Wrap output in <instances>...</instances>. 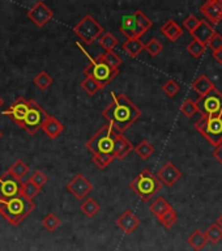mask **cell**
I'll use <instances>...</instances> for the list:
<instances>
[{
    "label": "cell",
    "instance_id": "74e56055",
    "mask_svg": "<svg viewBox=\"0 0 222 251\" xmlns=\"http://www.w3.org/2000/svg\"><path fill=\"white\" fill-rule=\"evenodd\" d=\"M180 113L183 114L184 117L192 118L195 114L199 113V109H197V106H196V102L188 98V100H186V101L180 105Z\"/></svg>",
    "mask_w": 222,
    "mask_h": 251
},
{
    "label": "cell",
    "instance_id": "60d3db41",
    "mask_svg": "<svg viewBox=\"0 0 222 251\" xmlns=\"http://www.w3.org/2000/svg\"><path fill=\"white\" fill-rule=\"evenodd\" d=\"M29 180H30L33 184H35L38 188H42L43 186L49 182V176H47L43 172H41V170H35V172L31 174L30 178H29Z\"/></svg>",
    "mask_w": 222,
    "mask_h": 251
},
{
    "label": "cell",
    "instance_id": "ab89813d",
    "mask_svg": "<svg viewBox=\"0 0 222 251\" xmlns=\"http://www.w3.org/2000/svg\"><path fill=\"white\" fill-rule=\"evenodd\" d=\"M81 88L82 90L85 92L86 94H89V96H94L96 93H98L101 88L98 86V84L94 80H92L90 77H85L81 81Z\"/></svg>",
    "mask_w": 222,
    "mask_h": 251
},
{
    "label": "cell",
    "instance_id": "484cf974",
    "mask_svg": "<svg viewBox=\"0 0 222 251\" xmlns=\"http://www.w3.org/2000/svg\"><path fill=\"white\" fill-rule=\"evenodd\" d=\"M80 209L88 217H94L99 212V209H101V205H99V203L94 198H86L81 203V205H80Z\"/></svg>",
    "mask_w": 222,
    "mask_h": 251
},
{
    "label": "cell",
    "instance_id": "4fadbf2b",
    "mask_svg": "<svg viewBox=\"0 0 222 251\" xmlns=\"http://www.w3.org/2000/svg\"><path fill=\"white\" fill-rule=\"evenodd\" d=\"M27 17L33 24H35L38 27H43L52 17H54V12L51 11L50 8L47 7L46 3L43 1H37L33 7L27 11Z\"/></svg>",
    "mask_w": 222,
    "mask_h": 251
},
{
    "label": "cell",
    "instance_id": "b9f144b4",
    "mask_svg": "<svg viewBox=\"0 0 222 251\" xmlns=\"http://www.w3.org/2000/svg\"><path fill=\"white\" fill-rule=\"evenodd\" d=\"M200 21H201V20L197 19L195 15H188L187 17H186V20L183 21L184 29H186L190 34H192V33L196 30V27L199 26Z\"/></svg>",
    "mask_w": 222,
    "mask_h": 251
},
{
    "label": "cell",
    "instance_id": "9a60e30c",
    "mask_svg": "<svg viewBox=\"0 0 222 251\" xmlns=\"http://www.w3.org/2000/svg\"><path fill=\"white\" fill-rule=\"evenodd\" d=\"M156 176L157 178L160 179L161 183L165 184V186H168V187H172V186H174V184L182 178V172H180L179 169L176 168L173 162L169 161V162H166V164L158 170V173H157Z\"/></svg>",
    "mask_w": 222,
    "mask_h": 251
},
{
    "label": "cell",
    "instance_id": "f35d334b",
    "mask_svg": "<svg viewBox=\"0 0 222 251\" xmlns=\"http://www.w3.org/2000/svg\"><path fill=\"white\" fill-rule=\"evenodd\" d=\"M179 90H180V86L179 84L175 81V80H168V81L165 82L164 85H162V92H164L168 97L173 98V97H175L176 94L179 93Z\"/></svg>",
    "mask_w": 222,
    "mask_h": 251
},
{
    "label": "cell",
    "instance_id": "cb8c5ba5",
    "mask_svg": "<svg viewBox=\"0 0 222 251\" xmlns=\"http://www.w3.org/2000/svg\"><path fill=\"white\" fill-rule=\"evenodd\" d=\"M30 168H29V165L25 164L23 160H16L13 164L8 168V172L11 173L12 176H15L16 179H19L23 182V178L26 176V174L29 173Z\"/></svg>",
    "mask_w": 222,
    "mask_h": 251
},
{
    "label": "cell",
    "instance_id": "2e32d148",
    "mask_svg": "<svg viewBox=\"0 0 222 251\" xmlns=\"http://www.w3.org/2000/svg\"><path fill=\"white\" fill-rule=\"evenodd\" d=\"M200 13L209 21L211 25H216L222 21V0H209L200 7Z\"/></svg>",
    "mask_w": 222,
    "mask_h": 251
},
{
    "label": "cell",
    "instance_id": "8fae6325",
    "mask_svg": "<svg viewBox=\"0 0 222 251\" xmlns=\"http://www.w3.org/2000/svg\"><path fill=\"white\" fill-rule=\"evenodd\" d=\"M67 190L78 200H84L93 190V184L84 174L78 173L67 183Z\"/></svg>",
    "mask_w": 222,
    "mask_h": 251
},
{
    "label": "cell",
    "instance_id": "f907efd6",
    "mask_svg": "<svg viewBox=\"0 0 222 251\" xmlns=\"http://www.w3.org/2000/svg\"><path fill=\"white\" fill-rule=\"evenodd\" d=\"M1 137H3V132L0 131V139H1Z\"/></svg>",
    "mask_w": 222,
    "mask_h": 251
},
{
    "label": "cell",
    "instance_id": "1f68e13d",
    "mask_svg": "<svg viewBox=\"0 0 222 251\" xmlns=\"http://www.w3.org/2000/svg\"><path fill=\"white\" fill-rule=\"evenodd\" d=\"M39 191H41V188H38L35 184L31 183L29 179L23 182V184H21V195H23L24 198H26L27 200H31V201H33V199L38 195Z\"/></svg>",
    "mask_w": 222,
    "mask_h": 251
},
{
    "label": "cell",
    "instance_id": "f6af8a7d",
    "mask_svg": "<svg viewBox=\"0 0 222 251\" xmlns=\"http://www.w3.org/2000/svg\"><path fill=\"white\" fill-rule=\"evenodd\" d=\"M207 46H209L213 50V52L215 51H219V50H222V35L220 34L219 31H215V34L212 35V38L209 39V42H208Z\"/></svg>",
    "mask_w": 222,
    "mask_h": 251
},
{
    "label": "cell",
    "instance_id": "603a6c76",
    "mask_svg": "<svg viewBox=\"0 0 222 251\" xmlns=\"http://www.w3.org/2000/svg\"><path fill=\"white\" fill-rule=\"evenodd\" d=\"M213 88H215L213 82H212L205 75L199 76V77L194 81V84H192V89L195 90L200 97H203V96H205L207 93H209Z\"/></svg>",
    "mask_w": 222,
    "mask_h": 251
},
{
    "label": "cell",
    "instance_id": "ee69618b",
    "mask_svg": "<svg viewBox=\"0 0 222 251\" xmlns=\"http://www.w3.org/2000/svg\"><path fill=\"white\" fill-rule=\"evenodd\" d=\"M92 161H93V164L98 169H106L113 162L114 158L110 156H93L92 157Z\"/></svg>",
    "mask_w": 222,
    "mask_h": 251
},
{
    "label": "cell",
    "instance_id": "d6a6232c",
    "mask_svg": "<svg viewBox=\"0 0 222 251\" xmlns=\"http://www.w3.org/2000/svg\"><path fill=\"white\" fill-rule=\"evenodd\" d=\"M170 207V204L166 201V199L165 198H162V196H160V198H157L154 201H153L150 205H149V209H150V212H152L153 215L156 216L157 219L160 217L162 213H164L168 208Z\"/></svg>",
    "mask_w": 222,
    "mask_h": 251
},
{
    "label": "cell",
    "instance_id": "bcb514c9",
    "mask_svg": "<svg viewBox=\"0 0 222 251\" xmlns=\"http://www.w3.org/2000/svg\"><path fill=\"white\" fill-rule=\"evenodd\" d=\"M213 156L216 157V160L219 161L220 164H222V144L216 147L215 152H213Z\"/></svg>",
    "mask_w": 222,
    "mask_h": 251
},
{
    "label": "cell",
    "instance_id": "d4e9b609",
    "mask_svg": "<svg viewBox=\"0 0 222 251\" xmlns=\"http://www.w3.org/2000/svg\"><path fill=\"white\" fill-rule=\"evenodd\" d=\"M188 245L195 251H201L208 243V239L201 230H195L187 238Z\"/></svg>",
    "mask_w": 222,
    "mask_h": 251
},
{
    "label": "cell",
    "instance_id": "ac0fdd59",
    "mask_svg": "<svg viewBox=\"0 0 222 251\" xmlns=\"http://www.w3.org/2000/svg\"><path fill=\"white\" fill-rule=\"evenodd\" d=\"M133 151V145L127 137H124L122 133H117L115 137V144H114V158L117 160H124L129 153Z\"/></svg>",
    "mask_w": 222,
    "mask_h": 251
},
{
    "label": "cell",
    "instance_id": "5b68a950",
    "mask_svg": "<svg viewBox=\"0 0 222 251\" xmlns=\"http://www.w3.org/2000/svg\"><path fill=\"white\" fill-rule=\"evenodd\" d=\"M118 74H119V70L111 68L103 60L102 54L96 56V58L89 56V64L84 68L85 77H90L92 80H94L101 89L109 85L110 82L114 80V77H117Z\"/></svg>",
    "mask_w": 222,
    "mask_h": 251
},
{
    "label": "cell",
    "instance_id": "5bb4252c",
    "mask_svg": "<svg viewBox=\"0 0 222 251\" xmlns=\"http://www.w3.org/2000/svg\"><path fill=\"white\" fill-rule=\"evenodd\" d=\"M121 33L124 35L127 39H140L141 37L147 33V30H144V29L141 27L140 24L137 23L135 15L132 13V15L124 16V17H123L121 25Z\"/></svg>",
    "mask_w": 222,
    "mask_h": 251
},
{
    "label": "cell",
    "instance_id": "8d00e7d4",
    "mask_svg": "<svg viewBox=\"0 0 222 251\" xmlns=\"http://www.w3.org/2000/svg\"><path fill=\"white\" fill-rule=\"evenodd\" d=\"M102 58L111 68H115V70H119V67L123 63L122 58L115 51H106L105 54H102Z\"/></svg>",
    "mask_w": 222,
    "mask_h": 251
},
{
    "label": "cell",
    "instance_id": "4316f807",
    "mask_svg": "<svg viewBox=\"0 0 222 251\" xmlns=\"http://www.w3.org/2000/svg\"><path fill=\"white\" fill-rule=\"evenodd\" d=\"M118 38L111 33V31H105L102 33V35L98 38V43L101 45L102 49H105L106 51H114V49L118 46Z\"/></svg>",
    "mask_w": 222,
    "mask_h": 251
},
{
    "label": "cell",
    "instance_id": "7c38bea8",
    "mask_svg": "<svg viewBox=\"0 0 222 251\" xmlns=\"http://www.w3.org/2000/svg\"><path fill=\"white\" fill-rule=\"evenodd\" d=\"M27 111H29V100L24 97H17L15 102L7 110H4L3 115H7L8 118H11L16 125L21 127Z\"/></svg>",
    "mask_w": 222,
    "mask_h": 251
},
{
    "label": "cell",
    "instance_id": "ffe728a7",
    "mask_svg": "<svg viewBox=\"0 0 222 251\" xmlns=\"http://www.w3.org/2000/svg\"><path fill=\"white\" fill-rule=\"evenodd\" d=\"M215 34V29L208 21H200L199 26L196 27V30L192 33V37L196 41H199L203 45H208L209 39L212 38V35Z\"/></svg>",
    "mask_w": 222,
    "mask_h": 251
},
{
    "label": "cell",
    "instance_id": "7bdbcfd3",
    "mask_svg": "<svg viewBox=\"0 0 222 251\" xmlns=\"http://www.w3.org/2000/svg\"><path fill=\"white\" fill-rule=\"evenodd\" d=\"M133 15H135V17H136V20H137V23L140 24L141 27H143L144 30L148 31L149 29L152 27V25H153L152 20L148 19V17H147V16H145L144 13H143V11H140V9H137V11L133 12Z\"/></svg>",
    "mask_w": 222,
    "mask_h": 251
},
{
    "label": "cell",
    "instance_id": "836d02e7",
    "mask_svg": "<svg viewBox=\"0 0 222 251\" xmlns=\"http://www.w3.org/2000/svg\"><path fill=\"white\" fill-rule=\"evenodd\" d=\"M205 50H207V45H203V43L196 41V39H192L191 42L187 45V51L195 59L201 58V55L205 52Z\"/></svg>",
    "mask_w": 222,
    "mask_h": 251
},
{
    "label": "cell",
    "instance_id": "9c48e42d",
    "mask_svg": "<svg viewBox=\"0 0 222 251\" xmlns=\"http://www.w3.org/2000/svg\"><path fill=\"white\" fill-rule=\"evenodd\" d=\"M196 106L201 115H222V93L215 86L196 101Z\"/></svg>",
    "mask_w": 222,
    "mask_h": 251
},
{
    "label": "cell",
    "instance_id": "f1b7e54d",
    "mask_svg": "<svg viewBox=\"0 0 222 251\" xmlns=\"http://www.w3.org/2000/svg\"><path fill=\"white\" fill-rule=\"evenodd\" d=\"M133 151L141 160H148L149 157L154 153V147L148 140H141L136 147H133Z\"/></svg>",
    "mask_w": 222,
    "mask_h": 251
},
{
    "label": "cell",
    "instance_id": "7dc6e473",
    "mask_svg": "<svg viewBox=\"0 0 222 251\" xmlns=\"http://www.w3.org/2000/svg\"><path fill=\"white\" fill-rule=\"evenodd\" d=\"M212 56L216 59V62L220 63V64H222V50H219V51H215V52H212Z\"/></svg>",
    "mask_w": 222,
    "mask_h": 251
},
{
    "label": "cell",
    "instance_id": "681fc988",
    "mask_svg": "<svg viewBox=\"0 0 222 251\" xmlns=\"http://www.w3.org/2000/svg\"><path fill=\"white\" fill-rule=\"evenodd\" d=\"M4 105V100L1 97H0V107H1V106Z\"/></svg>",
    "mask_w": 222,
    "mask_h": 251
},
{
    "label": "cell",
    "instance_id": "44dd1931",
    "mask_svg": "<svg viewBox=\"0 0 222 251\" xmlns=\"http://www.w3.org/2000/svg\"><path fill=\"white\" fill-rule=\"evenodd\" d=\"M161 31H162V34H164L166 38L173 41V42L178 41V39L182 37V34H183L182 27H180L174 20H168V21L161 26Z\"/></svg>",
    "mask_w": 222,
    "mask_h": 251
},
{
    "label": "cell",
    "instance_id": "30bf717a",
    "mask_svg": "<svg viewBox=\"0 0 222 251\" xmlns=\"http://www.w3.org/2000/svg\"><path fill=\"white\" fill-rule=\"evenodd\" d=\"M21 184L23 182L16 179L8 170L3 173L0 176V199L7 200L21 195Z\"/></svg>",
    "mask_w": 222,
    "mask_h": 251
},
{
    "label": "cell",
    "instance_id": "7402d4cb",
    "mask_svg": "<svg viewBox=\"0 0 222 251\" xmlns=\"http://www.w3.org/2000/svg\"><path fill=\"white\" fill-rule=\"evenodd\" d=\"M122 49L131 58H137L144 50V43L139 38L125 39V42H123V45H122Z\"/></svg>",
    "mask_w": 222,
    "mask_h": 251
},
{
    "label": "cell",
    "instance_id": "ba28073f",
    "mask_svg": "<svg viewBox=\"0 0 222 251\" xmlns=\"http://www.w3.org/2000/svg\"><path fill=\"white\" fill-rule=\"evenodd\" d=\"M49 114L37 103L34 100H29V111H27L26 117L24 119L21 128H24L27 133L35 135L41 129V126L45 122Z\"/></svg>",
    "mask_w": 222,
    "mask_h": 251
},
{
    "label": "cell",
    "instance_id": "d6986e66",
    "mask_svg": "<svg viewBox=\"0 0 222 251\" xmlns=\"http://www.w3.org/2000/svg\"><path fill=\"white\" fill-rule=\"evenodd\" d=\"M41 129L50 139L54 140V139H56L64 131V126L62 125V122L59 121V119H56V118L49 114L46 119H45V122L42 123V126H41Z\"/></svg>",
    "mask_w": 222,
    "mask_h": 251
},
{
    "label": "cell",
    "instance_id": "c3c4849f",
    "mask_svg": "<svg viewBox=\"0 0 222 251\" xmlns=\"http://www.w3.org/2000/svg\"><path fill=\"white\" fill-rule=\"evenodd\" d=\"M216 224H217V225H220V226L222 227V215L220 216L219 219H217V221H216Z\"/></svg>",
    "mask_w": 222,
    "mask_h": 251
},
{
    "label": "cell",
    "instance_id": "d590c367",
    "mask_svg": "<svg viewBox=\"0 0 222 251\" xmlns=\"http://www.w3.org/2000/svg\"><path fill=\"white\" fill-rule=\"evenodd\" d=\"M144 50L148 52L150 56H157V55H160L161 52H162V50H164V46H162V43L158 41L157 38H152L149 39L148 42L144 43Z\"/></svg>",
    "mask_w": 222,
    "mask_h": 251
},
{
    "label": "cell",
    "instance_id": "f546056e",
    "mask_svg": "<svg viewBox=\"0 0 222 251\" xmlns=\"http://www.w3.org/2000/svg\"><path fill=\"white\" fill-rule=\"evenodd\" d=\"M52 77H51L50 75H49V72H46V71H42V72H39L38 75H35V77L33 78V82L35 84V86L37 88H39L41 90H46L49 89L51 86V84H52Z\"/></svg>",
    "mask_w": 222,
    "mask_h": 251
},
{
    "label": "cell",
    "instance_id": "e0dca14e",
    "mask_svg": "<svg viewBox=\"0 0 222 251\" xmlns=\"http://www.w3.org/2000/svg\"><path fill=\"white\" fill-rule=\"evenodd\" d=\"M140 225V220L132 211H124L117 220V226L124 231L125 234H131Z\"/></svg>",
    "mask_w": 222,
    "mask_h": 251
},
{
    "label": "cell",
    "instance_id": "3957f363",
    "mask_svg": "<svg viewBox=\"0 0 222 251\" xmlns=\"http://www.w3.org/2000/svg\"><path fill=\"white\" fill-rule=\"evenodd\" d=\"M117 133L111 125L106 123L86 141V148L93 156H110L114 158V144Z\"/></svg>",
    "mask_w": 222,
    "mask_h": 251
},
{
    "label": "cell",
    "instance_id": "277c9868",
    "mask_svg": "<svg viewBox=\"0 0 222 251\" xmlns=\"http://www.w3.org/2000/svg\"><path fill=\"white\" fill-rule=\"evenodd\" d=\"M129 188L143 201H149L160 192V190L162 188V183L154 173L150 172L149 169H144L131 180Z\"/></svg>",
    "mask_w": 222,
    "mask_h": 251
},
{
    "label": "cell",
    "instance_id": "83f0119b",
    "mask_svg": "<svg viewBox=\"0 0 222 251\" xmlns=\"http://www.w3.org/2000/svg\"><path fill=\"white\" fill-rule=\"evenodd\" d=\"M158 221H160L161 225H164L166 229H170V227L174 226L176 224V221H178V215H176V212L174 211V208L170 205V207L158 217Z\"/></svg>",
    "mask_w": 222,
    "mask_h": 251
},
{
    "label": "cell",
    "instance_id": "6da1fadb",
    "mask_svg": "<svg viewBox=\"0 0 222 251\" xmlns=\"http://www.w3.org/2000/svg\"><path fill=\"white\" fill-rule=\"evenodd\" d=\"M113 94V101L102 111L109 125L118 133H123L140 118L141 110L124 94Z\"/></svg>",
    "mask_w": 222,
    "mask_h": 251
},
{
    "label": "cell",
    "instance_id": "e575fe53",
    "mask_svg": "<svg viewBox=\"0 0 222 251\" xmlns=\"http://www.w3.org/2000/svg\"><path fill=\"white\" fill-rule=\"evenodd\" d=\"M43 227L49 231H55L60 225H62V221L59 220V217L54 213H49L43 217L42 220Z\"/></svg>",
    "mask_w": 222,
    "mask_h": 251
},
{
    "label": "cell",
    "instance_id": "4dcf8cb0",
    "mask_svg": "<svg viewBox=\"0 0 222 251\" xmlns=\"http://www.w3.org/2000/svg\"><path fill=\"white\" fill-rule=\"evenodd\" d=\"M205 237H207L208 242L213 243V245H217L222 239V227L217 224H212L211 226L208 227L207 230H205Z\"/></svg>",
    "mask_w": 222,
    "mask_h": 251
},
{
    "label": "cell",
    "instance_id": "52a82bcc",
    "mask_svg": "<svg viewBox=\"0 0 222 251\" xmlns=\"http://www.w3.org/2000/svg\"><path fill=\"white\" fill-rule=\"evenodd\" d=\"M74 34L81 39L85 45H92V43L98 39L103 33V27L97 20L92 15H86L80 23L74 27Z\"/></svg>",
    "mask_w": 222,
    "mask_h": 251
},
{
    "label": "cell",
    "instance_id": "7a4b0ae2",
    "mask_svg": "<svg viewBox=\"0 0 222 251\" xmlns=\"http://www.w3.org/2000/svg\"><path fill=\"white\" fill-rule=\"evenodd\" d=\"M35 209V203L27 200L23 195L15 196L12 199H0V215L8 224L19 226L27 216Z\"/></svg>",
    "mask_w": 222,
    "mask_h": 251
},
{
    "label": "cell",
    "instance_id": "8992f818",
    "mask_svg": "<svg viewBox=\"0 0 222 251\" xmlns=\"http://www.w3.org/2000/svg\"><path fill=\"white\" fill-rule=\"evenodd\" d=\"M195 128L215 148L222 144V115H201L195 123Z\"/></svg>",
    "mask_w": 222,
    "mask_h": 251
}]
</instances>
